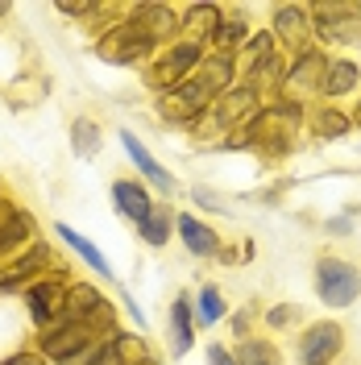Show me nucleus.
<instances>
[{
    "label": "nucleus",
    "instance_id": "f257e3e1",
    "mask_svg": "<svg viewBox=\"0 0 361 365\" xmlns=\"http://www.w3.org/2000/svg\"><path fill=\"white\" fill-rule=\"evenodd\" d=\"M299 125H303V108L295 100H278V104H266L262 113L249 120V150L266 154V158H278L287 154L299 137Z\"/></svg>",
    "mask_w": 361,
    "mask_h": 365
},
{
    "label": "nucleus",
    "instance_id": "f03ea898",
    "mask_svg": "<svg viewBox=\"0 0 361 365\" xmlns=\"http://www.w3.org/2000/svg\"><path fill=\"white\" fill-rule=\"evenodd\" d=\"M262 113V91L249 88L245 79H237L228 91H220L216 100H212V108L195 120V125H203L200 133H237V129H245L253 116ZM220 137V141H225Z\"/></svg>",
    "mask_w": 361,
    "mask_h": 365
},
{
    "label": "nucleus",
    "instance_id": "7ed1b4c3",
    "mask_svg": "<svg viewBox=\"0 0 361 365\" xmlns=\"http://www.w3.org/2000/svg\"><path fill=\"white\" fill-rule=\"evenodd\" d=\"M216 96H220L216 83H212L203 71H195V75H187L183 83H175L171 91H158V116L171 120V125H195V120L212 108Z\"/></svg>",
    "mask_w": 361,
    "mask_h": 365
},
{
    "label": "nucleus",
    "instance_id": "20e7f679",
    "mask_svg": "<svg viewBox=\"0 0 361 365\" xmlns=\"http://www.w3.org/2000/svg\"><path fill=\"white\" fill-rule=\"evenodd\" d=\"M96 54H100L104 63H113V67H129V63H146V58H154V54H158V46L150 42V38H146V34L125 17V21L108 25V29L100 34Z\"/></svg>",
    "mask_w": 361,
    "mask_h": 365
},
{
    "label": "nucleus",
    "instance_id": "39448f33",
    "mask_svg": "<svg viewBox=\"0 0 361 365\" xmlns=\"http://www.w3.org/2000/svg\"><path fill=\"white\" fill-rule=\"evenodd\" d=\"M316 295L324 307H353L361 295V274L357 266H349V262H340V257H320L316 262Z\"/></svg>",
    "mask_w": 361,
    "mask_h": 365
},
{
    "label": "nucleus",
    "instance_id": "423d86ee",
    "mask_svg": "<svg viewBox=\"0 0 361 365\" xmlns=\"http://www.w3.org/2000/svg\"><path fill=\"white\" fill-rule=\"evenodd\" d=\"M200 63H203V46L183 42V38H179V42H171L158 58L146 67V83H150L154 91H171L175 83H183L187 75H195Z\"/></svg>",
    "mask_w": 361,
    "mask_h": 365
},
{
    "label": "nucleus",
    "instance_id": "0eeeda50",
    "mask_svg": "<svg viewBox=\"0 0 361 365\" xmlns=\"http://www.w3.org/2000/svg\"><path fill=\"white\" fill-rule=\"evenodd\" d=\"M312 29H316L324 42H345L357 46L361 42V13L357 4H316L312 9Z\"/></svg>",
    "mask_w": 361,
    "mask_h": 365
},
{
    "label": "nucleus",
    "instance_id": "6e6552de",
    "mask_svg": "<svg viewBox=\"0 0 361 365\" xmlns=\"http://www.w3.org/2000/svg\"><path fill=\"white\" fill-rule=\"evenodd\" d=\"M324 63H328V54L324 50H303V54H295L291 63H287V75H283V100H295L299 104V96H316L320 91V75H324Z\"/></svg>",
    "mask_w": 361,
    "mask_h": 365
},
{
    "label": "nucleus",
    "instance_id": "1a4fd4ad",
    "mask_svg": "<svg viewBox=\"0 0 361 365\" xmlns=\"http://www.w3.org/2000/svg\"><path fill=\"white\" fill-rule=\"evenodd\" d=\"M270 34L278 46H287L291 54H303V50H312V9H303V4H278L274 9V21H270Z\"/></svg>",
    "mask_w": 361,
    "mask_h": 365
},
{
    "label": "nucleus",
    "instance_id": "9d476101",
    "mask_svg": "<svg viewBox=\"0 0 361 365\" xmlns=\"http://www.w3.org/2000/svg\"><path fill=\"white\" fill-rule=\"evenodd\" d=\"M345 349V328L337 319H320L299 341V365H332Z\"/></svg>",
    "mask_w": 361,
    "mask_h": 365
},
{
    "label": "nucleus",
    "instance_id": "9b49d317",
    "mask_svg": "<svg viewBox=\"0 0 361 365\" xmlns=\"http://www.w3.org/2000/svg\"><path fill=\"white\" fill-rule=\"evenodd\" d=\"M121 145H125L129 162L137 166V175L150 182L154 191H162V195H175V191H179V179H175V175H171V170H166V166H162V162L146 150V145H141V137H137V133L121 129Z\"/></svg>",
    "mask_w": 361,
    "mask_h": 365
},
{
    "label": "nucleus",
    "instance_id": "f8f14e48",
    "mask_svg": "<svg viewBox=\"0 0 361 365\" xmlns=\"http://www.w3.org/2000/svg\"><path fill=\"white\" fill-rule=\"evenodd\" d=\"M129 21H133L154 46L171 42V38L179 42V29H183V17L171 4H137L133 13H129Z\"/></svg>",
    "mask_w": 361,
    "mask_h": 365
},
{
    "label": "nucleus",
    "instance_id": "ddd939ff",
    "mask_svg": "<svg viewBox=\"0 0 361 365\" xmlns=\"http://www.w3.org/2000/svg\"><path fill=\"white\" fill-rule=\"evenodd\" d=\"M63 282L59 278H42V282H34V287H25V303H29V316L38 328H50V324H59V312H63Z\"/></svg>",
    "mask_w": 361,
    "mask_h": 365
},
{
    "label": "nucleus",
    "instance_id": "4468645a",
    "mask_svg": "<svg viewBox=\"0 0 361 365\" xmlns=\"http://www.w3.org/2000/svg\"><path fill=\"white\" fill-rule=\"evenodd\" d=\"M113 204H116V212H121L125 220H133L137 228L154 216V195H150V187H146V182H133V179L113 182Z\"/></svg>",
    "mask_w": 361,
    "mask_h": 365
},
{
    "label": "nucleus",
    "instance_id": "2eb2a0df",
    "mask_svg": "<svg viewBox=\"0 0 361 365\" xmlns=\"http://www.w3.org/2000/svg\"><path fill=\"white\" fill-rule=\"evenodd\" d=\"M96 365H150V344L137 332H116V336L100 344Z\"/></svg>",
    "mask_w": 361,
    "mask_h": 365
},
{
    "label": "nucleus",
    "instance_id": "dca6fc26",
    "mask_svg": "<svg viewBox=\"0 0 361 365\" xmlns=\"http://www.w3.org/2000/svg\"><path fill=\"white\" fill-rule=\"evenodd\" d=\"M175 232H179V241L187 245V253H195V257H216V253H220L216 228H208L200 216H191V212H179V216H175Z\"/></svg>",
    "mask_w": 361,
    "mask_h": 365
},
{
    "label": "nucleus",
    "instance_id": "f3484780",
    "mask_svg": "<svg viewBox=\"0 0 361 365\" xmlns=\"http://www.w3.org/2000/svg\"><path fill=\"white\" fill-rule=\"evenodd\" d=\"M220 21H225V13H220L216 4H191V9L183 13L179 38H183V42H195V46H208L212 38H216Z\"/></svg>",
    "mask_w": 361,
    "mask_h": 365
},
{
    "label": "nucleus",
    "instance_id": "a211bd4d",
    "mask_svg": "<svg viewBox=\"0 0 361 365\" xmlns=\"http://www.w3.org/2000/svg\"><path fill=\"white\" fill-rule=\"evenodd\" d=\"M113 303L100 295L96 287H71L67 299H63V312H59V324H75V319H91L100 312H108ZM54 328V324H50Z\"/></svg>",
    "mask_w": 361,
    "mask_h": 365
},
{
    "label": "nucleus",
    "instance_id": "6ab92c4d",
    "mask_svg": "<svg viewBox=\"0 0 361 365\" xmlns=\"http://www.w3.org/2000/svg\"><path fill=\"white\" fill-rule=\"evenodd\" d=\"M361 71L353 58H328L324 63V75H320V91L316 96H324V100H337V96H349V91L357 88Z\"/></svg>",
    "mask_w": 361,
    "mask_h": 365
},
{
    "label": "nucleus",
    "instance_id": "aec40b11",
    "mask_svg": "<svg viewBox=\"0 0 361 365\" xmlns=\"http://www.w3.org/2000/svg\"><path fill=\"white\" fill-rule=\"evenodd\" d=\"M191 344H195V307H191V295H179L171 303V349L187 353Z\"/></svg>",
    "mask_w": 361,
    "mask_h": 365
},
{
    "label": "nucleus",
    "instance_id": "412c9836",
    "mask_svg": "<svg viewBox=\"0 0 361 365\" xmlns=\"http://www.w3.org/2000/svg\"><path fill=\"white\" fill-rule=\"evenodd\" d=\"M34 228H38L34 225V216L13 207V216L0 225V257H4V253H21V245H34V241H38Z\"/></svg>",
    "mask_w": 361,
    "mask_h": 365
},
{
    "label": "nucleus",
    "instance_id": "4be33fe9",
    "mask_svg": "<svg viewBox=\"0 0 361 365\" xmlns=\"http://www.w3.org/2000/svg\"><path fill=\"white\" fill-rule=\"evenodd\" d=\"M312 129H316L320 141H340V137L353 129V116H345L340 108L324 104V108H316V113H312Z\"/></svg>",
    "mask_w": 361,
    "mask_h": 365
},
{
    "label": "nucleus",
    "instance_id": "5701e85b",
    "mask_svg": "<svg viewBox=\"0 0 361 365\" xmlns=\"http://www.w3.org/2000/svg\"><path fill=\"white\" fill-rule=\"evenodd\" d=\"M59 237H63V241H67L71 250L79 253V257L88 262L91 270L100 274V278H113V266H108V257H104V253L96 250V245H91V241H88V237H79V232H75V228H71V225H59Z\"/></svg>",
    "mask_w": 361,
    "mask_h": 365
},
{
    "label": "nucleus",
    "instance_id": "b1692460",
    "mask_svg": "<svg viewBox=\"0 0 361 365\" xmlns=\"http://www.w3.org/2000/svg\"><path fill=\"white\" fill-rule=\"evenodd\" d=\"M274 50H278V42H274V34L270 29H253L249 34V42L237 50V67L249 71V67H258V63H266Z\"/></svg>",
    "mask_w": 361,
    "mask_h": 365
},
{
    "label": "nucleus",
    "instance_id": "393cba45",
    "mask_svg": "<svg viewBox=\"0 0 361 365\" xmlns=\"http://www.w3.org/2000/svg\"><path fill=\"white\" fill-rule=\"evenodd\" d=\"M233 357H237V365H283L278 344L258 341V336H245V341L233 349Z\"/></svg>",
    "mask_w": 361,
    "mask_h": 365
},
{
    "label": "nucleus",
    "instance_id": "a878e982",
    "mask_svg": "<svg viewBox=\"0 0 361 365\" xmlns=\"http://www.w3.org/2000/svg\"><path fill=\"white\" fill-rule=\"evenodd\" d=\"M249 34H253V29L245 25V17H241V13H233V17H225V21H220V29H216L212 46H216L220 54H237V50L249 42Z\"/></svg>",
    "mask_w": 361,
    "mask_h": 365
},
{
    "label": "nucleus",
    "instance_id": "bb28decb",
    "mask_svg": "<svg viewBox=\"0 0 361 365\" xmlns=\"http://www.w3.org/2000/svg\"><path fill=\"white\" fill-rule=\"evenodd\" d=\"M225 316H228L225 295L216 287H200V295H195V319H200L203 328H212V324H220Z\"/></svg>",
    "mask_w": 361,
    "mask_h": 365
},
{
    "label": "nucleus",
    "instance_id": "cd10ccee",
    "mask_svg": "<svg viewBox=\"0 0 361 365\" xmlns=\"http://www.w3.org/2000/svg\"><path fill=\"white\" fill-rule=\"evenodd\" d=\"M71 150H75V158H96V150H100V125L88 120V116H79L75 129H71Z\"/></svg>",
    "mask_w": 361,
    "mask_h": 365
},
{
    "label": "nucleus",
    "instance_id": "c85d7f7f",
    "mask_svg": "<svg viewBox=\"0 0 361 365\" xmlns=\"http://www.w3.org/2000/svg\"><path fill=\"white\" fill-rule=\"evenodd\" d=\"M137 232H141V241H146V245H154V250H162V245H166V241L175 237V216H171L166 207H162V212L154 207V216H150L146 225L137 228Z\"/></svg>",
    "mask_w": 361,
    "mask_h": 365
},
{
    "label": "nucleus",
    "instance_id": "c756f323",
    "mask_svg": "<svg viewBox=\"0 0 361 365\" xmlns=\"http://www.w3.org/2000/svg\"><path fill=\"white\" fill-rule=\"evenodd\" d=\"M299 303H274L270 312H266V328H291V324H299Z\"/></svg>",
    "mask_w": 361,
    "mask_h": 365
},
{
    "label": "nucleus",
    "instance_id": "7c9ffc66",
    "mask_svg": "<svg viewBox=\"0 0 361 365\" xmlns=\"http://www.w3.org/2000/svg\"><path fill=\"white\" fill-rule=\"evenodd\" d=\"M208 365H237V357L228 353L225 344H208Z\"/></svg>",
    "mask_w": 361,
    "mask_h": 365
},
{
    "label": "nucleus",
    "instance_id": "2f4dec72",
    "mask_svg": "<svg viewBox=\"0 0 361 365\" xmlns=\"http://www.w3.org/2000/svg\"><path fill=\"white\" fill-rule=\"evenodd\" d=\"M0 365H46L42 353H17V357H9V361H0Z\"/></svg>",
    "mask_w": 361,
    "mask_h": 365
},
{
    "label": "nucleus",
    "instance_id": "473e14b6",
    "mask_svg": "<svg viewBox=\"0 0 361 365\" xmlns=\"http://www.w3.org/2000/svg\"><path fill=\"white\" fill-rule=\"evenodd\" d=\"M328 232H332V237H349V216H332V220H328Z\"/></svg>",
    "mask_w": 361,
    "mask_h": 365
},
{
    "label": "nucleus",
    "instance_id": "72a5a7b5",
    "mask_svg": "<svg viewBox=\"0 0 361 365\" xmlns=\"http://www.w3.org/2000/svg\"><path fill=\"white\" fill-rule=\"evenodd\" d=\"M353 125H361V100H357V108H353Z\"/></svg>",
    "mask_w": 361,
    "mask_h": 365
},
{
    "label": "nucleus",
    "instance_id": "f704fd0d",
    "mask_svg": "<svg viewBox=\"0 0 361 365\" xmlns=\"http://www.w3.org/2000/svg\"><path fill=\"white\" fill-rule=\"evenodd\" d=\"M357 13H361V4H357Z\"/></svg>",
    "mask_w": 361,
    "mask_h": 365
}]
</instances>
